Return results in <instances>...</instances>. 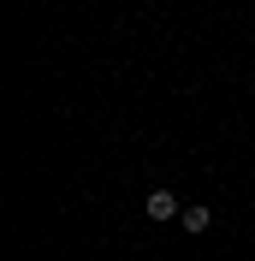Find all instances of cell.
Listing matches in <instances>:
<instances>
[{
	"mask_svg": "<svg viewBox=\"0 0 255 261\" xmlns=\"http://www.w3.org/2000/svg\"><path fill=\"white\" fill-rule=\"evenodd\" d=\"M143 214H148V220H178V214H184V208H178V196H172V190H148Z\"/></svg>",
	"mask_w": 255,
	"mask_h": 261,
	"instance_id": "6da1fadb",
	"label": "cell"
},
{
	"mask_svg": "<svg viewBox=\"0 0 255 261\" xmlns=\"http://www.w3.org/2000/svg\"><path fill=\"white\" fill-rule=\"evenodd\" d=\"M178 220H184V231H208V226H214V214H208V208H184Z\"/></svg>",
	"mask_w": 255,
	"mask_h": 261,
	"instance_id": "7a4b0ae2",
	"label": "cell"
}]
</instances>
